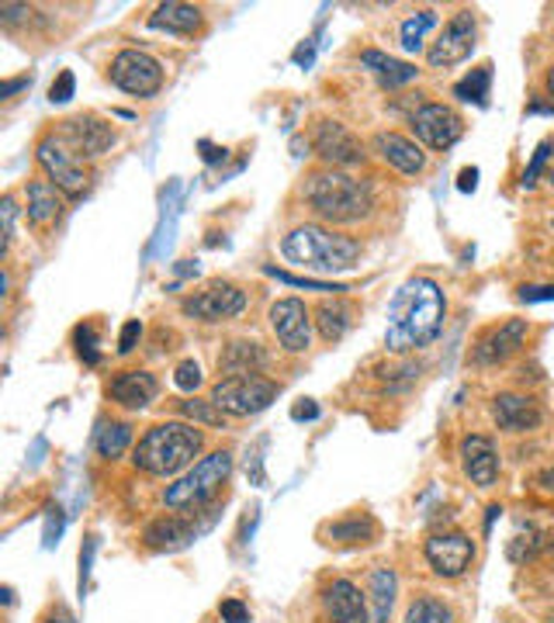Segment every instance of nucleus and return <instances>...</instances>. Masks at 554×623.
I'll list each match as a JSON object with an SVG mask.
<instances>
[{
  "mask_svg": "<svg viewBox=\"0 0 554 623\" xmlns=\"http://www.w3.org/2000/svg\"><path fill=\"white\" fill-rule=\"evenodd\" d=\"M447 323V295L434 277H409L388 306V353H416L430 347Z\"/></svg>",
  "mask_w": 554,
  "mask_h": 623,
  "instance_id": "nucleus-1",
  "label": "nucleus"
},
{
  "mask_svg": "<svg viewBox=\"0 0 554 623\" xmlns=\"http://www.w3.org/2000/svg\"><path fill=\"white\" fill-rule=\"evenodd\" d=\"M205 447V433L194 423H156L146 433L139 437L136 451H132V465L139 471H146L153 478H173L184 468L198 465V457Z\"/></svg>",
  "mask_w": 554,
  "mask_h": 623,
  "instance_id": "nucleus-2",
  "label": "nucleus"
},
{
  "mask_svg": "<svg viewBox=\"0 0 554 623\" xmlns=\"http://www.w3.org/2000/svg\"><path fill=\"white\" fill-rule=\"evenodd\" d=\"M281 254L288 263L301 267V271H315V274H344L350 267H357L364 246L361 239L336 233L326 225H295L288 236L281 239Z\"/></svg>",
  "mask_w": 554,
  "mask_h": 623,
  "instance_id": "nucleus-3",
  "label": "nucleus"
},
{
  "mask_svg": "<svg viewBox=\"0 0 554 623\" xmlns=\"http://www.w3.org/2000/svg\"><path fill=\"white\" fill-rule=\"evenodd\" d=\"M301 198L312 205L319 219H326L333 225H353V222L368 219L374 208L371 187L333 167L312 170L306 177V184H301Z\"/></svg>",
  "mask_w": 554,
  "mask_h": 623,
  "instance_id": "nucleus-4",
  "label": "nucleus"
},
{
  "mask_svg": "<svg viewBox=\"0 0 554 623\" xmlns=\"http://www.w3.org/2000/svg\"><path fill=\"white\" fill-rule=\"evenodd\" d=\"M229 475H232V451H211L198 457V465H191L173 485L164 489V506L173 512L202 509L229 482Z\"/></svg>",
  "mask_w": 554,
  "mask_h": 623,
  "instance_id": "nucleus-5",
  "label": "nucleus"
},
{
  "mask_svg": "<svg viewBox=\"0 0 554 623\" xmlns=\"http://www.w3.org/2000/svg\"><path fill=\"white\" fill-rule=\"evenodd\" d=\"M35 164L42 167L46 181L56 184L66 198H80L91 187V173H87L83 159L66 146V139L60 132H49L35 142Z\"/></svg>",
  "mask_w": 554,
  "mask_h": 623,
  "instance_id": "nucleus-6",
  "label": "nucleus"
},
{
  "mask_svg": "<svg viewBox=\"0 0 554 623\" xmlns=\"http://www.w3.org/2000/svg\"><path fill=\"white\" fill-rule=\"evenodd\" d=\"M278 385L263 374H246V378H222L216 388H211V402H216L226 416H260L263 408H271V402L278 399Z\"/></svg>",
  "mask_w": 554,
  "mask_h": 623,
  "instance_id": "nucleus-7",
  "label": "nucleus"
},
{
  "mask_svg": "<svg viewBox=\"0 0 554 623\" xmlns=\"http://www.w3.org/2000/svg\"><path fill=\"white\" fill-rule=\"evenodd\" d=\"M108 80L118 87V91L132 94V98H156L159 91H164L167 74H164V66H159V60H153L150 52L121 49L108 63Z\"/></svg>",
  "mask_w": 554,
  "mask_h": 623,
  "instance_id": "nucleus-8",
  "label": "nucleus"
},
{
  "mask_svg": "<svg viewBox=\"0 0 554 623\" xmlns=\"http://www.w3.org/2000/svg\"><path fill=\"white\" fill-rule=\"evenodd\" d=\"M249 306L246 291L232 281H211L202 291H194L181 301V312L191 319H202V323H226V319L243 315Z\"/></svg>",
  "mask_w": 554,
  "mask_h": 623,
  "instance_id": "nucleus-9",
  "label": "nucleus"
},
{
  "mask_svg": "<svg viewBox=\"0 0 554 623\" xmlns=\"http://www.w3.org/2000/svg\"><path fill=\"white\" fill-rule=\"evenodd\" d=\"M475 39H478L475 14H472V11H458L451 22L440 28V35L434 39V46L426 49V63H430L434 69L461 66V63L475 52Z\"/></svg>",
  "mask_w": 554,
  "mask_h": 623,
  "instance_id": "nucleus-10",
  "label": "nucleus"
},
{
  "mask_svg": "<svg viewBox=\"0 0 554 623\" xmlns=\"http://www.w3.org/2000/svg\"><path fill=\"white\" fill-rule=\"evenodd\" d=\"M312 150L323 159L326 167L339 170V167H357L364 159V146L344 121L336 118H319L312 129Z\"/></svg>",
  "mask_w": 554,
  "mask_h": 623,
  "instance_id": "nucleus-11",
  "label": "nucleus"
},
{
  "mask_svg": "<svg viewBox=\"0 0 554 623\" xmlns=\"http://www.w3.org/2000/svg\"><path fill=\"white\" fill-rule=\"evenodd\" d=\"M426 564L434 568V575L440 579H461L475 561V544L468 533L461 530H447V533H434L423 544Z\"/></svg>",
  "mask_w": 554,
  "mask_h": 623,
  "instance_id": "nucleus-12",
  "label": "nucleus"
},
{
  "mask_svg": "<svg viewBox=\"0 0 554 623\" xmlns=\"http://www.w3.org/2000/svg\"><path fill=\"white\" fill-rule=\"evenodd\" d=\"M413 132H416V139L423 142V146L443 153L464 135V118L451 108V104L426 101L413 112Z\"/></svg>",
  "mask_w": 554,
  "mask_h": 623,
  "instance_id": "nucleus-13",
  "label": "nucleus"
},
{
  "mask_svg": "<svg viewBox=\"0 0 554 623\" xmlns=\"http://www.w3.org/2000/svg\"><path fill=\"white\" fill-rule=\"evenodd\" d=\"M267 319L284 353H306L312 347V312L301 298H278Z\"/></svg>",
  "mask_w": 554,
  "mask_h": 623,
  "instance_id": "nucleus-14",
  "label": "nucleus"
},
{
  "mask_svg": "<svg viewBox=\"0 0 554 623\" xmlns=\"http://www.w3.org/2000/svg\"><path fill=\"white\" fill-rule=\"evenodd\" d=\"M527 333H530V323H527V319H506V323L489 326V329L475 340L468 361H472L475 367L503 364V361H510L513 353L527 343Z\"/></svg>",
  "mask_w": 554,
  "mask_h": 623,
  "instance_id": "nucleus-15",
  "label": "nucleus"
},
{
  "mask_svg": "<svg viewBox=\"0 0 554 623\" xmlns=\"http://www.w3.org/2000/svg\"><path fill=\"white\" fill-rule=\"evenodd\" d=\"M60 135L66 139V146L74 150L80 159H98L104 156L112 146H115V129H112V121H104L98 115H74V118H66L63 121V129Z\"/></svg>",
  "mask_w": 554,
  "mask_h": 623,
  "instance_id": "nucleus-16",
  "label": "nucleus"
},
{
  "mask_svg": "<svg viewBox=\"0 0 554 623\" xmlns=\"http://www.w3.org/2000/svg\"><path fill=\"white\" fill-rule=\"evenodd\" d=\"M492 419H495L499 430H506V433H530L544 423V408L538 399H530V395L503 391V395L492 399Z\"/></svg>",
  "mask_w": 554,
  "mask_h": 623,
  "instance_id": "nucleus-17",
  "label": "nucleus"
},
{
  "mask_svg": "<svg viewBox=\"0 0 554 623\" xmlns=\"http://www.w3.org/2000/svg\"><path fill=\"white\" fill-rule=\"evenodd\" d=\"M461 468L468 475V482L478 489H492L499 482V451L492 437L468 433L461 440Z\"/></svg>",
  "mask_w": 554,
  "mask_h": 623,
  "instance_id": "nucleus-18",
  "label": "nucleus"
},
{
  "mask_svg": "<svg viewBox=\"0 0 554 623\" xmlns=\"http://www.w3.org/2000/svg\"><path fill=\"white\" fill-rule=\"evenodd\" d=\"M323 613L330 623H368V599L350 579H333L323 589Z\"/></svg>",
  "mask_w": 554,
  "mask_h": 623,
  "instance_id": "nucleus-19",
  "label": "nucleus"
},
{
  "mask_svg": "<svg viewBox=\"0 0 554 623\" xmlns=\"http://www.w3.org/2000/svg\"><path fill=\"white\" fill-rule=\"evenodd\" d=\"M159 395V381L150 371H118L108 385V399L121 408H146Z\"/></svg>",
  "mask_w": 554,
  "mask_h": 623,
  "instance_id": "nucleus-20",
  "label": "nucleus"
},
{
  "mask_svg": "<svg viewBox=\"0 0 554 623\" xmlns=\"http://www.w3.org/2000/svg\"><path fill=\"white\" fill-rule=\"evenodd\" d=\"M374 150L385 159L388 167H396L405 177H416L426 170V153L420 150L416 139L399 135V132H378L374 135Z\"/></svg>",
  "mask_w": 554,
  "mask_h": 623,
  "instance_id": "nucleus-21",
  "label": "nucleus"
},
{
  "mask_svg": "<svg viewBox=\"0 0 554 623\" xmlns=\"http://www.w3.org/2000/svg\"><path fill=\"white\" fill-rule=\"evenodd\" d=\"M361 66L378 77V83L385 87V91H399V87L413 83L420 77L416 63L396 60V56H388V52H382V49H364L361 52Z\"/></svg>",
  "mask_w": 554,
  "mask_h": 623,
  "instance_id": "nucleus-22",
  "label": "nucleus"
},
{
  "mask_svg": "<svg viewBox=\"0 0 554 623\" xmlns=\"http://www.w3.org/2000/svg\"><path fill=\"white\" fill-rule=\"evenodd\" d=\"M198 537V527L181 516H156V520L142 530V541L153 550H181Z\"/></svg>",
  "mask_w": 554,
  "mask_h": 623,
  "instance_id": "nucleus-23",
  "label": "nucleus"
},
{
  "mask_svg": "<svg viewBox=\"0 0 554 623\" xmlns=\"http://www.w3.org/2000/svg\"><path fill=\"white\" fill-rule=\"evenodd\" d=\"M153 31H170V35H194L205 28V11L194 4H181V0H167L150 14Z\"/></svg>",
  "mask_w": 554,
  "mask_h": 623,
  "instance_id": "nucleus-24",
  "label": "nucleus"
},
{
  "mask_svg": "<svg viewBox=\"0 0 554 623\" xmlns=\"http://www.w3.org/2000/svg\"><path fill=\"white\" fill-rule=\"evenodd\" d=\"M25 194H28V222L35 229H49L52 222L60 219V211H63L60 194L63 191L56 184H49L46 177H35V181H28Z\"/></svg>",
  "mask_w": 554,
  "mask_h": 623,
  "instance_id": "nucleus-25",
  "label": "nucleus"
},
{
  "mask_svg": "<svg viewBox=\"0 0 554 623\" xmlns=\"http://www.w3.org/2000/svg\"><path fill=\"white\" fill-rule=\"evenodd\" d=\"M368 593H371V623H388L391 607H396V596H399L396 568L374 564L368 572Z\"/></svg>",
  "mask_w": 554,
  "mask_h": 623,
  "instance_id": "nucleus-26",
  "label": "nucleus"
},
{
  "mask_svg": "<svg viewBox=\"0 0 554 623\" xmlns=\"http://www.w3.org/2000/svg\"><path fill=\"white\" fill-rule=\"evenodd\" d=\"M263 367L267 353L254 340H232L219 358V374H226V378H246V374H260Z\"/></svg>",
  "mask_w": 554,
  "mask_h": 623,
  "instance_id": "nucleus-27",
  "label": "nucleus"
},
{
  "mask_svg": "<svg viewBox=\"0 0 554 623\" xmlns=\"http://www.w3.org/2000/svg\"><path fill=\"white\" fill-rule=\"evenodd\" d=\"M323 537L326 544H336V547H361V544L378 541V523H374L368 512L344 516V520L323 527Z\"/></svg>",
  "mask_w": 554,
  "mask_h": 623,
  "instance_id": "nucleus-28",
  "label": "nucleus"
},
{
  "mask_svg": "<svg viewBox=\"0 0 554 623\" xmlns=\"http://www.w3.org/2000/svg\"><path fill=\"white\" fill-rule=\"evenodd\" d=\"M312 315H315L312 323H315L319 336H323L326 343L344 340L347 329L353 326V306H347L344 298H333V301L326 298V301H319Z\"/></svg>",
  "mask_w": 554,
  "mask_h": 623,
  "instance_id": "nucleus-29",
  "label": "nucleus"
},
{
  "mask_svg": "<svg viewBox=\"0 0 554 623\" xmlns=\"http://www.w3.org/2000/svg\"><path fill=\"white\" fill-rule=\"evenodd\" d=\"M132 447V426L129 423H118V419H104L98 423V433H94V451L104 460H118L125 451Z\"/></svg>",
  "mask_w": 554,
  "mask_h": 623,
  "instance_id": "nucleus-30",
  "label": "nucleus"
},
{
  "mask_svg": "<svg viewBox=\"0 0 554 623\" xmlns=\"http://www.w3.org/2000/svg\"><path fill=\"white\" fill-rule=\"evenodd\" d=\"M437 28V11L434 8H423V11H413L402 22L399 28V39H402V49L405 52H423L426 46V35Z\"/></svg>",
  "mask_w": 554,
  "mask_h": 623,
  "instance_id": "nucleus-31",
  "label": "nucleus"
},
{
  "mask_svg": "<svg viewBox=\"0 0 554 623\" xmlns=\"http://www.w3.org/2000/svg\"><path fill=\"white\" fill-rule=\"evenodd\" d=\"M489 87H492V63H481L478 69H472L468 77L454 83V98L458 101H468V104H478V108H486V104H489Z\"/></svg>",
  "mask_w": 554,
  "mask_h": 623,
  "instance_id": "nucleus-32",
  "label": "nucleus"
},
{
  "mask_svg": "<svg viewBox=\"0 0 554 623\" xmlns=\"http://www.w3.org/2000/svg\"><path fill=\"white\" fill-rule=\"evenodd\" d=\"M402 623H454V610L437 596H416L409 602Z\"/></svg>",
  "mask_w": 554,
  "mask_h": 623,
  "instance_id": "nucleus-33",
  "label": "nucleus"
},
{
  "mask_svg": "<svg viewBox=\"0 0 554 623\" xmlns=\"http://www.w3.org/2000/svg\"><path fill=\"white\" fill-rule=\"evenodd\" d=\"M177 408H181V416H188V419H194V423H202V426H226V413L216 405V402H205V399H181L177 402Z\"/></svg>",
  "mask_w": 554,
  "mask_h": 623,
  "instance_id": "nucleus-34",
  "label": "nucleus"
},
{
  "mask_svg": "<svg viewBox=\"0 0 554 623\" xmlns=\"http://www.w3.org/2000/svg\"><path fill=\"white\" fill-rule=\"evenodd\" d=\"M74 347H77V358L87 364V367H94V364H101V336H98V326L94 323H80L77 329H74Z\"/></svg>",
  "mask_w": 554,
  "mask_h": 623,
  "instance_id": "nucleus-35",
  "label": "nucleus"
},
{
  "mask_svg": "<svg viewBox=\"0 0 554 623\" xmlns=\"http://www.w3.org/2000/svg\"><path fill=\"white\" fill-rule=\"evenodd\" d=\"M547 544V533H541L538 527H530L527 523V533L520 530L516 537L510 541V558L513 561H530V558H538V550Z\"/></svg>",
  "mask_w": 554,
  "mask_h": 623,
  "instance_id": "nucleus-36",
  "label": "nucleus"
},
{
  "mask_svg": "<svg viewBox=\"0 0 554 623\" xmlns=\"http://www.w3.org/2000/svg\"><path fill=\"white\" fill-rule=\"evenodd\" d=\"M551 150H554V139H551V135L538 142V150H533V156H530V167H527L524 177H520V187H524V191L538 187V181L544 177V170H547V164H551V156H554Z\"/></svg>",
  "mask_w": 554,
  "mask_h": 623,
  "instance_id": "nucleus-37",
  "label": "nucleus"
},
{
  "mask_svg": "<svg viewBox=\"0 0 554 623\" xmlns=\"http://www.w3.org/2000/svg\"><path fill=\"white\" fill-rule=\"evenodd\" d=\"M267 274L284 281V284H292V288H306V291H333V295H344L350 291L347 284H330V281H315V277H298V274H288V271H278V267H263Z\"/></svg>",
  "mask_w": 554,
  "mask_h": 623,
  "instance_id": "nucleus-38",
  "label": "nucleus"
},
{
  "mask_svg": "<svg viewBox=\"0 0 554 623\" xmlns=\"http://www.w3.org/2000/svg\"><path fill=\"white\" fill-rule=\"evenodd\" d=\"M202 367H198V361H181L177 364V371H173V385L181 388V391H198L202 388Z\"/></svg>",
  "mask_w": 554,
  "mask_h": 623,
  "instance_id": "nucleus-39",
  "label": "nucleus"
},
{
  "mask_svg": "<svg viewBox=\"0 0 554 623\" xmlns=\"http://www.w3.org/2000/svg\"><path fill=\"white\" fill-rule=\"evenodd\" d=\"M74 91H77V77L69 74V69H60V77L52 80V87H49V101L52 104H66L69 98H74Z\"/></svg>",
  "mask_w": 554,
  "mask_h": 623,
  "instance_id": "nucleus-40",
  "label": "nucleus"
},
{
  "mask_svg": "<svg viewBox=\"0 0 554 623\" xmlns=\"http://www.w3.org/2000/svg\"><path fill=\"white\" fill-rule=\"evenodd\" d=\"M219 616H222V623H249V607L243 599H222L219 602Z\"/></svg>",
  "mask_w": 554,
  "mask_h": 623,
  "instance_id": "nucleus-41",
  "label": "nucleus"
},
{
  "mask_svg": "<svg viewBox=\"0 0 554 623\" xmlns=\"http://www.w3.org/2000/svg\"><path fill=\"white\" fill-rule=\"evenodd\" d=\"M139 340H142V323H139V319H129V323H125L121 333H118V353H121V358H125V353H132L139 347Z\"/></svg>",
  "mask_w": 554,
  "mask_h": 623,
  "instance_id": "nucleus-42",
  "label": "nucleus"
},
{
  "mask_svg": "<svg viewBox=\"0 0 554 623\" xmlns=\"http://www.w3.org/2000/svg\"><path fill=\"white\" fill-rule=\"evenodd\" d=\"M14 216H17V205L11 194H4V202H0V219H4V254L14 243Z\"/></svg>",
  "mask_w": 554,
  "mask_h": 623,
  "instance_id": "nucleus-43",
  "label": "nucleus"
},
{
  "mask_svg": "<svg viewBox=\"0 0 554 623\" xmlns=\"http://www.w3.org/2000/svg\"><path fill=\"white\" fill-rule=\"evenodd\" d=\"M60 533H63V509H49L46 516V533H42V544L46 547H56L60 544Z\"/></svg>",
  "mask_w": 554,
  "mask_h": 623,
  "instance_id": "nucleus-44",
  "label": "nucleus"
},
{
  "mask_svg": "<svg viewBox=\"0 0 554 623\" xmlns=\"http://www.w3.org/2000/svg\"><path fill=\"white\" fill-rule=\"evenodd\" d=\"M94 550H98V541L87 537V544H83V550H80V596H83V589H87V575H91Z\"/></svg>",
  "mask_w": 554,
  "mask_h": 623,
  "instance_id": "nucleus-45",
  "label": "nucleus"
},
{
  "mask_svg": "<svg viewBox=\"0 0 554 623\" xmlns=\"http://www.w3.org/2000/svg\"><path fill=\"white\" fill-rule=\"evenodd\" d=\"M520 301H554V284H524L520 295H516Z\"/></svg>",
  "mask_w": 554,
  "mask_h": 623,
  "instance_id": "nucleus-46",
  "label": "nucleus"
},
{
  "mask_svg": "<svg viewBox=\"0 0 554 623\" xmlns=\"http://www.w3.org/2000/svg\"><path fill=\"white\" fill-rule=\"evenodd\" d=\"M292 419H295V423H312V419H319V405H315L312 399H298V402L292 405Z\"/></svg>",
  "mask_w": 554,
  "mask_h": 623,
  "instance_id": "nucleus-47",
  "label": "nucleus"
},
{
  "mask_svg": "<svg viewBox=\"0 0 554 623\" xmlns=\"http://www.w3.org/2000/svg\"><path fill=\"white\" fill-rule=\"evenodd\" d=\"M42 623H77V616L69 613V607H63V602H56V607H49Z\"/></svg>",
  "mask_w": 554,
  "mask_h": 623,
  "instance_id": "nucleus-48",
  "label": "nucleus"
},
{
  "mask_svg": "<svg viewBox=\"0 0 554 623\" xmlns=\"http://www.w3.org/2000/svg\"><path fill=\"white\" fill-rule=\"evenodd\" d=\"M478 187V167H464L461 173H458V191L461 194H472Z\"/></svg>",
  "mask_w": 554,
  "mask_h": 623,
  "instance_id": "nucleus-49",
  "label": "nucleus"
},
{
  "mask_svg": "<svg viewBox=\"0 0 554 623\" xmlns=\"http://www.w3.org/2000/svg\"><path fill=\"white\" fill-rule=\"evenodd\" d=\"M295 66H309L312 60H315V39H306V42H301L298 49H295Z\"/></svg>",
  "mask_w": 554,
  "mask_h": 623,
  "instance_id": "nucleus-50",
  "label": "nucleus"
},
{
  "mask_svg": "<svg viewBox=\"0 0 554 623\" xmlns=\"http://www.w3.org/2000/svg\"><path fill=\"white\" fill-rule=\"evenodd\" d=\"M202 150H205V159H208V164H216V159H226V150L211 146V142H202Z\"/></svg>",
  "mask_w": 554,
  "mask_h": 623,
  "instance_id": "nucleus-51",
  "label": "nucleus"
},
{
  "mask_svg": "<svg viewBox=\"0 0 554 623\" xmlns=\"http://www.w3.org/2000/svg\"><path fill=\"white\" fill-rule=\"evenodd\" d=\"M544 94H547L551 112H554V66H547V74H544Z\"/></svg>",
  "mask_w": 554,
  "mask_h": 623,
  "instance_id": "nucleus-52",
  "label": "nucleus"
},
{
  "mask_svg": "<svg viewBox=\"0 0 554 623\" xmlns=\"http://www.w3.org/2000/svg\"><path fill=\"white\" fill-rule=\"evenodd\" d=\"M538 485H541L544 492H554V468H544V471L538 475Z\"/></svg>",
  "mask_w": 554,
  "mask_h": 623,
  "instance_id": "nucleus-53",
  "label": "nucleus"
},
{
  "mask_svg": "<svg viewBox=\"0 0 554 623\" xmlns=\"http://www.w3.org/2000/svg\"><path fill=\"white\" fill-rule=\"evenodd\" d=\"M22 87H28V77H22V80H8V83H4V98H11L14 91H22Z\"/></svg>",
  "mask_w": 554,
  "mask_h": 623,
  "instance_id": "nucleus-54",
  "label": "nucleus"
},
{
  "mask_svg": "<svg viewBox=\"0 0 554 623\" xmlns=\"http://www.w3.org/2000/svg\"><path fill=\"white\" fill-rule=\"evenodd\" d=\"M499 512H503V506H489V516H486V533H492V523L499 520Z\"/></svg>",
  "mask_w": 554,
  "mask_h": 623,
  "instance_id": "nucleus-55",
  "label": "nucleus"
},
{
  "mask_svg": "<svg viewBox=\"0 0 554 623\" xmlns=\"http://www.w3.org/2000/svg\"><path fill=\"white\" fill-rule=\"evenodd\" d=\"M544 181H547V187H554V156H551V164L544 170Z\"/></svg>",
  "mask_w": 554,
  "mask_h": 623,
  "instance_id": "nucleus-56",
  "label": "nucleus"
},
{
  "mask_svg": "<svg viewBox=\"0 0 554 623\" xmlns=\"http://www.w3.org/2000/svg\"><path fill=\"white\" fill-rule=\"evenodd\" d=\"M551 229H554V219H551Z\"/></svg>",
  "mask_w": 554,
  "mask_h": 623,
  "instance_id": "nucleus-57",
  "label": "nucleus"
}]
</instances>
